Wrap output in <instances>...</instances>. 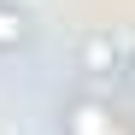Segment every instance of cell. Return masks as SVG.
<instances>
[{
    "instance_id": "cell-1",
    "label": "cell",
    "mask_w": 135,
    "mask_h": 135,
    "mask_svg": "<svg viewBox=\"0 0 135 135\" xmlns=\"http://www.w3.org/2000/svg\"><path fill=\"white\" fill-rule=\"evenodd\" d=\"M76 65H82L88 76H112V71H118V41H112L106 30L82 35V47H76Z\"/></svg>"
},
{
    "instance_id": "cell-2",
    "label": "cell",
    "mask_w": 135,
    "mask_h": 135,
    "mask_svg": "<svg viewBox=\"0 0 135 135\" xmlns=\"http://www.w3.org/2000/svg\"><path fill=\"white\" fill-rule=\"evenodd\" d=\"M18 41H24V18L12 6H0V47H18Z\"/></svg>"
},
{
    "instance_id": "cell-3",
    "label": "cell",
    "mask_w": 135,
    "mask_h": 135,
    "mask_svg": "<svg viewBox=\"0 0 135 135\" xmlns=\"http://www.w3.org/2000/svg\"><path fill=\"white\" fill-rule=\"evenodd\" d=\"M129 82H135V65H129Z\"/></svg>"
}]
</instances>
